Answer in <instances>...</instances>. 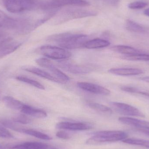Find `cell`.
I'll return each mask as SVG.
<instances>
[{
	"label": "cell",
	"mask_w": 149,
	"mask_h": 149,
	"mask_svg": "<svg viewBox=\"0 0 149 149\" xmlns=\"http://www.w3.org/2000/svg\"><path fill=\"white\" fill-rule=\"evenodd\" d=\"M88 36L81 34L64 33L51 36L48 40L54 42L63 49H73L84 47Z\"/></svg>",
	"instance_id": "6da1fadb"
},
{
	"label": "cell",
	"mask_w": 149,
	"mask_h": 149,
	"mask_svg": "<svg viewBox=\"0 0 149 149\" xmlns=\"http://www.w3.org/2000/svg\"><path fill=\"white\" fill-rule=\"evenodd\" d=\"M128 135L126 132L118 130L102 131L94 133L93 136L87 140L86 143L94 145L102 143L114 142L127 139Z\"/></svg>",
	"instance_id": "7a4b0ae2"
},
{
	"label": "cell",
	"mask_w": 149,
	"mask_h": 149,
	"mask_svg": "<svg viewBox=\"0 0 149 149\" xmlns=\"http://www.w3.org/2000/svg\"><path fill=\"white\" fill-rule=\"evenodd\" d=\"M3 7L9 11L18 13L39 8V1L36 0H1Z\"/></svg>",
	"instance_id": "3957f363"
},
{
	"label": "cell",
	"mask_w": 149,
	"mask_h": 149,
	"mask_svg": "<svg viewBox=\"0 0 149 149\" xmlns=\"http://www.w3.org/2000/svg\"><path fill=\"white\" fill-rule=\"evenodd\" d=\"M90 3L86 0H43L39 1V8L43 10H53L68 6L87 7Z\"/></svg>",
	"instance_id": "277c9868"
},
{
	"label": "cell",
	"mask_w": 149,
	"mask_h": 149,
	"mask_svg": "<svg viewBox=\"0 0 149 149\" xmlns=\"http://www.w3.org/2000/svg\"><path fill=\"white\" fill-rule=\"evenodd\" d=\"M40 53L46 57L56 60H63L70 57L72 54L69 51L61 47L45 45L39 49Z\"/></svg>",
	"instance_id": "5b68a950"
},
{
	"label": "cell",
	"mask_w": 149,
	"mask_h": 149,
	"mask_svg": "<svg viewBox=\"0 0 149 149\" xmlns=\"http://www.w3.org/2000/svg\"><path fill=\"white\" fill-rule=\"evenodd\" d=\"M109 105L118 113L126 116L145 117V115L133 106L122 102H111Z\"/></svg>",
	"instance_id": "8992f818"
},
{
	"label": "cell",
	"mask_w": 149,
	"mask_h": 149,
	"mask_svg": "<svg viewBox=\"0 0 149 149\" xmlns=\"http://www.w3.org/2000/svg\"><path fill=\"white\" fill-rule=\"evenodd\" d=\"M36 62L39 66L50 71L55 75V77L58 79L61 82H67L70 81V78L69 76L56 68L54 64L47 58H41L36 59Z\"/></svg>",
	"instance_id": "52a82bcc"
},
{
	"label": "cell",
	"mask_w": 149,
	"mask_h": 149,
	"mask_svg": "<svg viewBox=\"0 0 149 149\" xmlns=\"http://www.w3.org/2000/svg\"><path fill=\"white\" fill-rule=\"evenodd\" d=\"M120 122L136 128L138 131L149 136V122L130 117H121L119 118Z\"/></svg>",
	"instance_id": "ba28073f"
},
{
	"label": "cell",
	"mask_w": 149,
	"mask_h": 149,
	"mask_svg": "<svg viewBox=\"0 0 149 149\" xmlns=\"http://www.w3.org/2000/svg\"><path fill=\"white\" fill-rule=\"evenodd\" d=\"M95 15L96 13L93 11L82 9H71L65 10L60 14V15L58 17H59V18H61V22H63L71 19L93 16Z\"/></svg>",
	"instance_id": "9c48e42d"
},
{
	"label": "cell",
	"mask_w": 149,
	"mask_h": 149,
	"mask_svg": "<svg viewBox=\"0 0 149 149\" xmlns=\"http://www.w3.org/2000/svg\"><path fill=\"white\" fill-rule=\"evenodd\" d=\"M93 125L89 123L70 122H63L58 123L56 127L59 129L66 130L72 131H83L93 128Z\"/></svg>",
	"instance_id": "30bf717a"
},
{
	"label": "cell",
	"mask_w": 149,
	"mask_h": 149,
	"mask_svg": "<svg viewBox=\"0 0 149 149\" xmlns=\"http://www.w3.org/2000/svg\"><path fill=\"white\" fill-rule=\"evenodd\" d=\"M58 65L64 70L74 74H86L91 72L92 70L90 67L79 65L65 61L59 62Z\"/></svg>",
	"instance_id": "8fae6325"
},
{
	"label": "cell",
	"mask_w": 149,
	"mask_h": 149,
	"mask_svg": "<svg viewBox=\"0 0 149 149\" xmlns=\"http://www.w3.org/2000/svg\"><path fill=\"white\" fill-rule=\"evenodd\" d=\"M77 86L86 92L95 94L107 95L110 94V91L104 87L100 85L86 82H79L77 83Z\"/></svg>",
	"instance_id": "7c38bea8"
},
{
	"label": "cell",
	"mask_w": 149,
	"mask_h": 149,
	"mask_svg": "<svg viewBox=\"0 0 149 149\" xmlns=\"http://www.w3.org/2000/svg\"><path fill=\"white\" fill-rule=\"evenodd\" d=\"M21 45L20 43L7 39L0 42V59L15 51Z\"/></svg>",
	"instance_id": "4fadbf2b"
},
{
	"label": "cell",
	"mask_w": 149,
	"mask_h": 149,
	"mask_svg": "<svg viewBox=\"0 0 149 149\" xmlns=\"http://www.w3.org/2000/svg\"><path fill=\"white\" fill-rule=\"evenodd\" d=\"M10 149H56L53 146L46 143L36 142H28L16 145H9Z\"/></svg>",
	"instance_id": "5bb4252c"
},
{
	"label": "cell",
	"mask_w": 149,
	"mask_h": 149,
	"mask_svg": "<svg viewBox=\"0 0 149 149\" xmlns=\"http://www.w3.org/2000/svg\"><path fill=\"white\" fill-rule=\"evenodd\" d=\"M109 73L120 76H132L142 74L143 71L137 68H113L108 71Z\"/></svg>",
	"instance_id": "9a60e30c"
},
{
	"label": "cell",
	"mask_w": 149,
	"mask_h": 149,
	"mask_svg": "<svg viewBox=\"0 0 149 149\" xmlns=\"http://www.w3.org/2000/svg\"><path fill=\"white\" fill-rule=\"evenodd\" d=\"M23 70L28 72L38 75L39 77L47 79L49 80L58 82V83L62 82L58 79L56 78L55 76H52L48 72L44 71L41 69H38V68L34 67H25L23 68Z\"/></svg>",
	"instance_id": "2e32d148"
},
{
	"label": "cell",
	"mask_w": 149,
	"mask_h": 149,
	"mask_svg": "<svg viewBox=\"0 0 149 149\" xmlns=\"http://www.w3.org/2000/svg\"><path fill=\"white\" fill-rule=\"evenodd\" d=\"M21 112L26 115L37 118H44L47 116V113L44 110L35 108L26 104H24Z\"/></svg>",
	"instance_id": "e0dca14e"
},
{
	"label": "cell",
	"mask_w": 149,
	"mask_h": 149,
	"mask_svg": "<svg viewBox=\"0 0 149 149\" xmlns=\"http://www.w3.org/2000/svg\"><path fill=\"white\" fill-rule=\"evenodd\" d=\"M109 45L110 42L107 40L101 38H95L87 41L84 47L88 49H97L107 47Z\"/></svg>",
	"instance_id": "ac0fdd59"
},
{
	"label": "cell",
	"mask_w": 149,
	"mask_h": 149,
	"mask_svg": "<svg viewBox=\"0 0 149 149\" xmlns=\"http://www.w3.org/2000/svg\"><path fill=\"white\" fill-rule=\"evenodd\" d=\"M3 101L4 104L9 108L13 110H18L20 112L24 105L20 101L10 96H4L3 99Z\"/></svg>",
	"instance_id": "d6986e66"
},
{
	"label": "cell",
	"mask_w": 149,
	"mask_h": 149,
	"mask_svg": "<svg viewBox=\"0 0 149 149\" xmlns=\"http://www.w3.org/2000/svg\"><path fill=\"white\" fill-rule=\"evenodd\" d=\"M16 25L15 21L0 10V28L12 29Z\"/></svg>",
	"instance_id": "ffe728a7"
},
{
	"label": "cell",
	"mask_w": 149,
	"mask_h": 149,
	"mask_svg": "<svg viewBox=\"0 0 149 149\" xmlns=\"http://www.w3.org/2000/svg\"><path fill=\"white\" fill-rule=\"evenodd\" d=\"M110 49L115 52L120 53L123 55H131L142 52L135 48L126 45H116L111 47Z\"/></svg>",
	"instance_id": "44dd1931"
},
{
	"label": "cell",
	"mask_w": 149,
	"mask_h": 149,
	"mask_svg": "<svg viewBox=\"0 0 149 149\" xmlns=\"http://www.w3.org/2000/svg\"><path fill=\"white\" fill-rule=\"evenodd\" d=\"M21 133L34 136V137L41 139V140H46V141H50V140H52V137H51L48 135L33 129H25L23 128L22 129Z\"/></svg>",
	"instance_id": "7402d4cb"
},
{
	"label": "cell",
	"mask_w": 149,
	"mask_h": 149,
	"mask_svg": "<svg viewBox=\"0 0 149 149\" xmlns=\"http://www.w3.org/2000/svg\"><path fill=\"white\" fill-rule=\"evenodd\" d=\"M121 57L122 59L128 61H149V54L142 52L131 55H123Z\"/></svg>",
	"instance_id": "603a6c76"
},
{
	"label": "cell",
	"mask_w": 149,
	"mask_h": 149,
	"mask_svg": "<svg viewBox=\"0 0 149 149\" xmlns=\"http://www.w3.org/2000/svg\"><path fill=\"white\" fill-rule=\"evenodd\" d=\"M87 105L92 109L95 110L98 112L110 115L112 114V110L108 107H106L102 104L97 103V102H88Z\"/></svg>",
	"instance_id": "cb8c5ba5"
},
{
	"label": "cell",
	"mask_w": 149,
	"mask_h": 149,
	"mask_svg": "<svg viewBox=\"0 0 149 149\" xmlns=\"http://www.w3.org/2000/svg\"><path fill=\"white\" fill-rule=\"evenodd\" d=\"M126 27L127 30L132 32L143 33L145 31V29L143 26L130 20H128L126 22Z\"/></svg>",
	"instance_id": "d4e9b609"
},
{
	"label": "cell",
	"mask_w": 149,
	"mask_h": 149,
	"mask_svg": "<svg viewBox=\"0 0 149 149\" xmlns=\"http://www.w3.org/2000/svg\"><path fill=\"white\" fill-rule=\"evenodd\" d=\"M0 123L5 127L10 129L16 132L21 133V131L23 129V127L19 126L17 123L13 121L12 120H10L8 119H2L0 120Z\"/></svg>",
	"instance_id": "484cf974"
},
{
	"label": "cell",
	"mask_w": 149,
	"mask_h": 149,
	"mask_svg": "<svg viewBox=\"0 0 149 149\" xmlns=\"http://www.w3.org/2000/svg\"><path fill=\"white\" fill-rule=\"evenodd\" d=\"M123 142L130 145H136L149 148V141L142 139L129 138L122 141Z\"/></svg>",
	"instance_id": "4316f807"
},
{
	"label": "cell",
	"mask_w": 149,
	"mask_h": 149,
	"mask_svg": "<svg viewBox=\"0 0 149 149\" xmlns=\"http://www.w3.org/2000/svg\"><path fill=\"white\" fill-rule=\"evenodd\" d=\"M16 79L19 81L24 82V83H26V84H29L31 86H33L39 88V89L43 90L45 88V87L38 81L35 80L30 79V78H27V77H25V76H17L16 77Z\"/></svg>",
	"instance_id": "83f0119b"
},
{
	"label": "cell",
	"mask_w": 149,
	"mask_h": 149,
	"mask_svg": "<svg viewBox=\"0 0 149 149\" xmlns=\"http://www.w3.org/2000/svg\"><path fill=\"white\" fill-rule=\"evenodd\" d=\"M121 89L122 91L127 93H131L141 95L143 96L149 98V92L147 91H142L136 88L130 86H122L121 87Z\"/></svg>",
	"instance_id": "f1b7e54d"
},
{
	"label": "cell",
	"mask_w": 149,
	"mask_h": 149,
	"mask_svg": "<svg viewBox=\"0 0 149 149\" xmlns=\"http://www.w3.org/2000/svg\"><path fill=\"white\" fill-rule=\"evenodd\" d=\"M12 120L17 123L22 124H28L31 122V120L24 114L15 116L12 118Z\"/></svg>",
	"instance_id": "f546056e"
},
{
	"label": "cell",
	"mask_w": 149,
	"mask_h": 149,
	"mask_svg": "<svg viewBox=\"0 0 149 149\" xmlns=\"http://www.w3.org/2000/svg\"><path fill=\"white\" fill-rule=\"evenodd\" d=\"M148 5V3L144 1H136L130 3L128 4V8L131 9H140L143 8Z\"/></svg>",
	"instance_id": "4dcf8cb0"
},
{
	"label": "cell",
	"mask_w": 149,
	"mask_h": 149,
	"mask_svg": "<svg viewBox=\"0 0 149 149\" xmlns=\"http://www.w3.org/2000/svg\"><path fill=\"white\" fill-rule=\"evenodd\" d=\"M0 137L11 138H13V136L4 127L0 125Z\"/></svg>",
	"instance_id": "1f68e13d"
},
{
	"label": "cell",
	"mask_w": 149,
	"mask_h": 149,
	"mask_svg": "<svg viewBox=\"0 0 149 149\" xmlns=\"http://www.w3.org/2000/svg\"><path fill=\"white\" fill-rule=\"evenodd\" d=\"M57 137L64 140H68L71 138L70 135L66 132L63 131H58L56 134Z\"/></svg>",
	"instance_id": "d6a6232c"
},
{
	"label": "cell",
	"mask_w": 149,
	"mask_h": 149,
	"mask_svg": "<svg viewBox=\"0 0 149 149\" xmlns=\"http://www.w3.org/2000/svg\"><path fill=\"white\" fill-rule=\"evenodd\" d=\"M105 2L108 3H110V4H114L116 3L117 0H103Z\"/></svg>",
	"instance_id": "836d02e7"
},
{
	"label": "cell",
	"mask_w": 149,
	"mask_h": 149,
	"mask_svg": "<svg viewBox=\"0 0 149 149\" xmlns=\"http://www.w3.org/2000/svg\"><path fill=\"white\" fill-rule=\"evenodd\" d=\"M140 79L141 80L145 81V82H148V83H149V76L142 77V78H140Z\"/></svg>",
	"instance_id": "e575fe53"
},
{
	"label": "cell",
	"mask_w": 149,
	"mask_h": 149,
	"mask_svg": "<svg viewBox=\"0 0 149 149\" xmlns=\"http://www.w3.org/2000/svg\"><path fill=\"white\" fill-rule=\"evenodd\" d=\"M144 14L145 15L149 17V8L144 10Z\"/></svg>",
	"instance_id": "d590c367"
},
{
	"label": "cell",
	"mask_w": 149,
	"mask_h": 149,
	"mask_svg": "<svg viewBox=\"0 0 149 149\" xmlns=\"http://www.w3.org/2000/svg\"><path fill=\"white\" fill-rule=\"evenodd\" d=\"M0 149H6L5 148H1V147H0Z\"/></svg>",
	"instance_id": "8d00e7d4"
}]
</instances>
